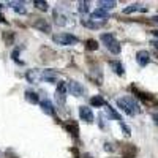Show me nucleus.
Returning a JSON list of instances; mask_svg holds the SVG:
<instances>
[{
	"instance_id": "f257e3e1",
	"label": "nucleus",
	"mask_w": 158,
	"mask_h": 158,
	"mask_svg": "<svg viewBox=\"0 0 158 158\" xmlns=\"http://www.w3.org/2000/svg\"><path fill=\"white\" fill-rule=\"evenodd\" d=\"M117 106L120 108L125 114H128V115H136V114L141 112L139 104L135 101V98H131V97H122V98H118L117 100Z\"/></svg>"
},
{
	"instance_id": "f03ea898",
	"label": "nucleus",
	"mask_w": 158,
	"mask_h": 158,
	"mask_svg": "<svg viewBox=\"0 0 158 158\" xmlns=\"http://www.w3.org/2000/svg\"><path fill=\"white\" fill-rule=\"evenodd\" d=\"M52 41H54L56 44H60V46H73V44H77L79 43V38L71 35V33H56L52 35Z\"/></svg>"
},
{
	"instance_id": "7ed1b4c3",
	"label": "nucleus",
	"mask_w": 158,
	"mask_h": 158,
	"mask_svg": "<svg viewBox=\"0 0 158 158\" xmlns=\"http://www.w3.org/2000/svg\"><path fill=\"white\" fill-rule=\"evenodd\" d=\"M101 41L112 54H120V44H118L117 38L112 33H101Z\"/></svg>"
},
{
	"instance_id": "20e7f679",
	"label": "nucleus",
	"mask_w": 158,
	"mask_h": 158,
	"mask_svg": "<svg viewBox=\"0 0 158 158\" xmlns=\"http://www.w3.org/2000/svg\"><path fill=\"white\" fill-rule=\"evenodd\" d=\"M54 98H56L59 106H63V104L67 103V84H65V81L57 82V89H56Z\"/></svg>"
},
{
	"instance_id": "39448f33",
	"label": "nucleus",
	"mask_w": 158,
	"mask_h": 158,
	"mask_svg": "<svg viewBox=\"0 0 158 158\" xmlns=\"http://www.w3.org/2000/svg\"><path fill=\"white\" fill-rule=\"evenodd\" d=\"M67 90L70 92V94L73 97H82L85 94V89L81 82L77 81H68V85H67Z\"/></svg>"
},
{
	"instance_id": "423d86ee",
	"label": "nucleus",
	"mask_w": 158,
	"mask_h": 158,
	"mask_svg": "<svg viewBox=\"0 0 158 158\" xmlns=\"http://www.w3.org/2000/svg\"><path fill=\"white\" fill-rule=\"evenodd\" d=\"M79 117H81V120H84L87 123H92V122H94V118H95L92 109L87 108V106H79Z\"/></svg>"
},
{
	"instance_id": "0eeeda50",
	"label": "nucleus",
	"mask_w": 158,
	"mask_h": 158,
	"mask_svg": "<svg viewBox=\"0 0 158 158\" xmlns=\"http://www.w3.org/2000/svg\"><path fill=\"white\" fill-rule=\"evenodd\" d=\"M108 18H109V13L101 10V8H97L95 11L90 13V21H101V22H104Z\"/></svg>"
},
{
	"instance_id": "6e6552de",
	"label": "nucleus",
	"mask_w": 158,
	"mask_h": 158,
	"mask_svg": "<svg viewBox=\"0 0 158 158\" xmlns=\"http://www.w3.org/2000/svg\"><path fill=\"white\" fill-rule=\"evenodd\" d=\"M40 108H41L48 115L56 117V108H54V104H52V101H49V100H41V101H40Z\"/></svg>"
},
{
	"instance_id": "1a4fd4ad",
	"label": "nucleus",
	"mask_w": 158,
	"mask_h": 158,
	"mask_svg": "<svg viewBox=\"0 0 158 158\" xmlns=\"http://www.w3.org/2000/svg\"><path fill=\"white\" fill-rule=\"evenodd\" d=\"M25 77H27V81L30 84H38L40 81H43L41 79V71H38V70H29L27 73H25Z\"/></svg>"
},
{
	"instance_id": "9d476101",
	"label": "nucleus",
	"mask_w": 158,
	"mask_h": 158,
	"mask_svg": "<svg viewBox=\"0 0 158 158\" xmlns=\"http://www.w3.org/2000/svg\"><path fill=\"white\" fill-rule=\"evenodd\" d=\"M57 77H59V74H57V71H52V70H43L41 71V79L43 81H46V82H56L57 81Z\"/></svg>"
},
{
	"instance_id": "9b49d317",
	"label": "nucleus",
	"mask_w": 158,
	"mask_h": 158,
	"mask_svg": "<svg viewBox=\"0 0 158 158\" xmlns=\"http://www.w3.org/2000/svg\"><path fill=\"white\" fill-rule=\"evenodd\" d=\"M136 62L141 65V67H146V65H149V62H150V54L147 51H139L136 54Z\"/></svg>"
},
{
	"instance_id": "f8f14e48",
	"label": "nucleus",
	"mask_w": 158,
	"mask_h": 158,
	"mask_svg": "<svg viewBox=\"0 0 158 158\" xmlns=\"http://www.w3.org/2000/svg\"><path fill=\"white\" fill-rule=\"evenodd\" d=\"M90 104L94 108H103V106H106V101H104V98L101 95H95L90 98Z\"/></svg>"
},
{
	"instance_id": "ddd939ff",
	"label": "nucleus",
	"mask_w": 158,
	"mask_h": 158,
	"mask_svg": "<svg viewBox=\"0 0 158 158\" xmlns=\"http://www.w3.org/2000/svg\"><path fill=\"white\" fill-rule=\"evenodd\" d=\"M10 5L16 13H19V15H25V13H27V6H25L24 2H11Z\"/></svg>"
},
{
	"instance_id": "4468645a",
	"label": "nucleus",
	"mask_w": 158,
	"mask_h": 158,
	"mask_svg": "<svg viewBox=\"0 0 158 158\" xmlns=\"http://www.w3.org/2000/svg\"><path fill=\"white\" fill-rule=\"evenodd\" d=\"M65 128H67L68 131H70V133H71V136H77L79 135V127H77V123L76 122H67V123H65Z\"/></svg>"
},
{
	"instance_id": "2eb2a0df",
	"label": "nucleus",
	"mask_w": 158,
	"mask_h": 158,
	"mask_svg": "<svg viewBox=\"0 0 158 158\" xmlns=\"http://www.w3.org/2000/svg\"><path fill=\"white\" fill-rule=\"evenodd\" d=\"M122 155H123V158H133L136 155V149L133 146H130V144H128V146H123Z\"/></svg>"
},
{
	"instance_id": "dca6fc26",
	"label": "nucleus",
	"mask_w": 158,
	"mask_h": 158,
	"mask_svg": "<svg viewBox=\"0 0 158 158\" xmlns=\"http://www.w3.org/2000/svg\"><path fill=\"white\" fill-rule=\"evenodd\" d=\"M24 95H25V100H27L29 103H32V104H38V103H40L38 95L35 94V92H32V90H27Z\"/></svg>"
},
{
	"instance_id": "f3484780",
	"label": "nucleus",
	"mask_w": 158,
	"mask_h": 158,
	"mask_svg": "<svg viewBox=\"0 0 158 158\" xmlns=\"http://www.w3.org/2000/svg\"><path fill=\"white\" fill-rule=\"evenodd\" d=\"M98 5H100V8H101V10L108 11V10L114 8V6H115L117 3L114 2V0H100V2H98Z\"/></svg>"
},
{
	"instance_id": "a211bd4d",
	"label": "nucleus",
	"mask_w": 158,
	"mask_h": 158,
	"mask_svg": "<svg viewBox=\"0 0 158 158\" xmlns=\"http://www.w3.org/2000/svg\"><path fill=\"white\" fill-rule=\"evenodd\" d=\"M135 11H147V8H141L139 3H133V5H130L123 10L125 15H130V13H135Z\"/></svg>"
},
{
	"instance_id": "6ab92c4d",
	"label": "nucleus",
	"mask_w": 158,
	"mask_h": 158,
	"mask_svg": "<svg viewBox=\"0 0 158 158\" xmlns=\"http://www.w3.org/2000/svg\"><path fill=\"white\" fill-rule=\"evenodd\" d=\"M77 11L79 13H89L90 11V2H85V0L77 2Z\"/></svg>"
},
{
	"instance_id": "aec40b11",
	"label": "nucleus",
	"mask_w": 158,
	"mask_h": 158,
	"mask_svg": "<svg viewBox=\"0 0 158 158\" xmlns=\"http://www.w3.org/2000/svg\"><path fill=\"white\" fill-rule=\"evenodd\" d=\"M111 67L114 68V71L118 74V76H123L125 71H123V65L120 62H111Z\"/></svg>"
},
{
	"instance_id": "412c9836",
	"label": "nucleus",
	"mask_w": 158,
	"mask_h": 158,
	"mask_svg": "<svg viewBox=\"0 0 158 158\" xmlns=\"http://www.w3.org/2000/svg\"><path fill=\"white\" fill-rule=\"evenodd\" d=\"M104 108H106L108 114H109V115H111L112 118H115V120H118V122H122V117H120V114H118L117 111H114V108H111L109 104H106V106H104Z\"/></svg>"
},
{
	"instance_id": "4be33fe9",
	"label": "nucleus",
	"mask_w": 158,
	"mask_h": 158,
	"mask_svg": "<svg viewBox=\"0 0 158 158\" xmlns=\"http://www.w3.org/2000/svg\"><path fill=\"white\" fill-rule=\"evenodd\" d=\"M82 24L85 25V27H89V29H100L101 25H103V22H95V21H87V19H84V21H82Z\"/></svg>"
},
{
	"instance_id": "5701e85b",
	"label": "nucleus",
	"mask_w": 158,
	"mask_h": 158,
	"mask_svg": "<svg viewBox=\"0 0 158 158\" xmlns=\"http://www.w3.org/2000/svg\"><path fill=\"white\" fill-rule=\"evenodd\" d=\"M33 5H35L38 10H41V11H48V10H49V5H48V2H44V0H35Z\"/></svg>"
},
{
	"instance_id": "b1692460",
	"label": "nucleus",
	"mask_w": 158,
	"mask_h": 158,
	"mask_svg": "<svg viewBox=\"0 0 158 158\" xmlns=\"http://www.w3.org/2000/svg\"><path fill=\"white\" fill-rule=\"evenodd\" d=\"M85 48L89 51H97L98 49V43L95 41V40H87V41H85Z\"/></svg>"
},
{
	"instance_id": "393cba45",
	"label": "nucleus",
	"mask_w": 158,
	"mask_h": 158,
	"mask_svg": "<svg viewBox=\"0 0 158 158\" xmlns=\"http://www.w3.org/2000/svg\"><path fill=\"white\" fill-rule=\"evenodd\" d=\"M33 25H35L36 29H43L44 32H49V25H48V24H46L43 19H40L38 22H33Z\"/></svg>"
},
{
	"instance_id": "a878e982",
	"label": "nucleus",
	"mask_w": 158,
	"mask_h": 158,
	"mask_svg": "<svg viewBox=\"0 0 158 158\" xmlns=\"http://www.w3.org/2000/svg\"><path fill=\"white\" fill-rule=\"evenodd\" d=\"M120 127H122V130H123V133H125L127 136H130V133H131V130H130V128H128V127H127V125H125L123 122H120Z\"/></svg>"
},
{
	"instance_id": "bb28decb",
	"label": "nucleus",
	"mask_w": 158,
	"mask_h": 158,
	"mask_svg": "<svg viewBox=\"0 0 158 158\" xmlns=\"http://www.w3.org/2000/svg\"><path fill=\"white\" fill-rule=\"evenodd\" d=\"M13 38H15V33H5V41H6V44L11 43Z\"/></svg>"
},
{
	"instance_id": "cd10ccee",
	"label": "nucleus",
	"mask_w": 158,
	"mask_h": 158,
	"mask_svg": "<svg viewBox=\"0 0 158 158\" xmlns=\"http://www.w3.org/2000/svg\"><path fill=\"white\" fill-rule=\"evenodd\" d=\"M152 46H153V48L158 51V41H152Z\"/></svg>"
},
{
	"instance_id": "c85d7f7f",
	"label": "nucleus",
	"mask_w": 158,
	"mask_h": 158,
	"mask_svg": "<svg viewBox=\"0 0 158 158\" xmlns=\"http://www.w3.org/2000/svg\"><path fill=\"white\" fill-rule=\"evenodd\" d=\"M152 22H155V24H158V16H153V18H152Z\"/></svg>"
},
{
	"instance_id": "c756f323",
	"label": "nucleus",
	"mask_w": 158,
	"mask_h": 158,
	"mask_svg": "<svg viewBox=\"0 0 158 158\" xmlns=\"http://www.w3.org/2000/svg\"><path fill=\"white\" fill-rule=\"evenodd\" d=\"M153 120H155V123L158 125V114H155V115H153Z\"/></svg>"
},
{
	"instance_id": "7c9ffc66",
	"label": "nucleus",
	"mask_w": 158,
	"mask_h": 158,
	"mask_svg": "<svg viewBox=\"0 0 158 158\" xmlns=\"http://www.w3.org/2000/svg\"><path fill=\"white\" fill-rule=\"evenodd\" d=\"M153 35H155V36L158 38V30H155V32H153Z\"/></svg>"
}]
</instances>
